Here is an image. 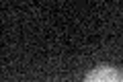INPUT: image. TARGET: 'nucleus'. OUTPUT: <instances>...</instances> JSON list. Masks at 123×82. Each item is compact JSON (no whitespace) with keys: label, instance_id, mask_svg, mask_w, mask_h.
<instances>
[{"label":"nucleus","instance_id":"nucleus-1","mask_svg":"<svg viewBox=\"0 0 123 82\" xmlns=\"http://www.w3.org/2000/svg\"><path fill=\"white\" fill-rule=\"evenodd\" d=\"M84 82H123V76L111 66H98L86 74Z\"/></svg>","mask_w":123,"mask_h":82}]
</instances>
